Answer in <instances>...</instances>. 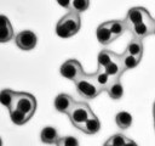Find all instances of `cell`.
I'll list each match as a JSON object with an SVG mask.
<instances>
[{"label": "cell", "instance_id": "obj_1", "mask_svg": "<svg viewBox=\"0 0 155 146\" xmlns=\"http://www.w3.org/2000/svg\"><path fill=\"white\" fill-rule=\"evenodd\" d=\"M81 27L80 13L69 11L56 24V34L61 38H70L75 35Z\"/></svg>", "mask_w": 155, "mask_h": 146}, {"label": "cell", "instance_id": "obj_2", "mask_svg": "<svg viewBox=\"0 0 155 146\" xmlns=\"http://www.w3.org/2000/svg\"><path fill=\"white\" fill-rule=\"evenodd\" d=\"M74 84H75V88H76V91L79 92V95L87 100L94 99L102 92L101 88L98 86V84L96 82L94 74L84 73L76 82H74Z\"/></svg>", "mask_w": 155, "mask_h": 146}, {"label": "cell", "instance_id": "obj_3", "mask_svg": "<svg viewBox=\"0 0 155 146\" xmlns=\"http://www.w3.org/2000/svg\"><path fill=\"white\" fill-rule=\"evenodd\" d=\"M93 114L91 107L86 103V102H75L71 107V109L69 111L68 116L69 119L71 122V124L74 127H76L78 129L81 128V125Z\"/></svg>", "mask_w": 155, "mask_h": 146}, {"label": "cell", "instance_id": "obj_4", "mask_svg": "<svg viewBox=\"0 0 155 146\" xmlns=\"http://www.w3.org/2000/svg\"><path fill=\"white\" fill-rule=\"evenodd\" d=\"M12 108L21 111L31 118L36 109V99L29 92H17Z\"/></svg>", "mask_w": 155, "mask_h": 146}, {"label": "cell", "instance_id": "obj_5", "mask_svg": "<svg viewBox=\"0 0 155 146\" xmlns=\"http://www.w3.org/2000/svg\"><path fill=\"white\" fill-rule=\"evenodd\" d=\"M59 72H61L62 77H64V78H67L71 82H76L85 73L81 63L78 60H74V58L64 61L61 66Z\"/></svg>", "mask_w": 155, "mask_h": 146}, {"label": "cell", "instance_id": "obj_6", "mask_svg": "<svg viewBox=\"0 0 155 146\" xmlns=\"http://www.w3.org/2000/svg\"><path fill=\"white\" fill-rule=\"evenodd\" d=\"M126 23H127V28L133 26V24H138V23H142V22H151L154 21L149 13V11L142 6H134V7H131L126 15V18H125Z\"/></svg>", "mask_w": 155, "mask_h": 146}, {"label": "cell", "instance_id": "obj_7", "mask_svg": "<svg viewBox=\"0 0 155 146\" xmlns=\"http://www.w3.org/2000/svg\"><path fill=\"white\" fill-rule=\"evenodd\" d=\"M15 43L21 50L28 51V50H33L36 46L38 38L35 33L31 30H22L18 34H16Z\"/></svg>", "mask_w": 155, "mask_h": 146}, {"label": "cell", "instance_id": "obj_8", "mask_svg": "<svg viewBox=\"0 0 155 146\" xmlns=\"http://www.w3.org/2000/svg\"><path fill=\"white\" fill-rule=\"evenodd\" d=\"M154 21L151 22H142V23H138V24H133L131 27H128V30L132 33L133 38H137V39H144L145 36L153 34V28H154Z\"/></svg>", "mask_w": 155, "mask_h": 146}, {"label": "cell", "instance_id": "obj_9", "mask_svg": "<svg viewBox=\"0 0 155 146\" xmlns=\"http://www.w3.org/2000/svg\"><path fill=\"white\" fill-rule=\"evenodd\" d=\"M75 103L74 99L68 95V94H64V92H61L58 94L56 97H54V108L59 112V113H69V111L71 109L73 105Z\"/></svg>", "mask_w": 155, "mask_h": 146}, {"label": "cell", "instance_id": "obj_10", "mask_svg": "<svg viewBox=\"0 0 155 146\" xmlns=\"http://www.w3.org/2000/svg\"><path fill=\"white\" fill-rule=\"evenodd\" d=\"M96 36H97V40L99 41V44H102V45H108V44H110L111 41L115 40L113 34H111V30H110L109 21L108 22H103L97 27Z\"/></svg>", "mask_w": 155, "mask_h": 146}, {"label": "cell", "instance_id": "obj_11", "mask_svg": "<svg viewBox=\"0 0 155 146\" xmlns=\"http://www.w3.org/2000/svg\"><path fill=\"white\" fill-rule=\"evenodd\" d=\"M105 73L111 78V79H115V78H120L122 75V73L125 72L124 68H122V63H121V55H115V57L113 58V61L104 68Z\"/></svg>", "mask_w": 155, "mask_h": 146}, {"label": "cell", "instance_id": "obj_12", "mask_svg": "<svg viewBox=\"0 0 155 146\" xmlns=\"http://www.w3.org/2000/svg\"><path fill=\"white\" fill-rule=\"evenodd\" d=\"M13 38V28L5 15H0V43H7Z\"/></svg>", "mask_w": 155, "mask_h": 146}, {"label": "cell", "instance_id": "obj_13", "mask_svg": "<svg viewBox=\"0 0 155 146\" xmlns=\"http://www.w3.org/2000/svg\"><path fill=\"white\" fill-rule=\"evenodd\" d=\"M40 139L44 144H50V145H56L59 140V135L56 128L53 127H45L41 133H40Z\"/></svg>", "mask_w": 155, "mask_h": 146}, {"label": "cell", "instance_id": "obj_14", "mask_svg": "<svg viewBox=\"0 0 155 146\" xmlns=\"http://www.w3.org/2000/svg\"><path fill=\"white\" fill-rule=\"evenodd\" d=\"M120 78L113 79L111 83H110V85L107 89V92H108L109 97L113 99V100H119L124 95V86H122V83L120 82Z\"/></svg>", "mask_w": 155, "mask_h": 146}, {"label": "cell", "instance_id": "obj_15", "mask_svg": "<svg viewBox=\"0 0 155 146\" xmlns=\"http://www.w3.org/2000/svg\"><path fill=\"white\" fill-rule=\"evenodd\" d=\"M99 129H101V122H99V119L96 117L94 113H93V114L81 125V128H80V130L84 131V133H86V134H96V133L99 131Z\"/></svg>", "mask_w": 155, "mask_h": 146}, {"label": "cell", "instance_id": "obj_16", "mask_svg": "<svg viewBox=\"0 0 155 146\" xmlns=\"http://www.w3.org/2000/svg\"><path fill=\"white\" fill-rule=\"evenodd\" d=\"M132 120H133V118H132L131 113L127 112V111H120V112H117L116 116H115L116 125H117L120 129H122V130L130 128L131 124H132Z\"/></svg>", "mask_w": 155, "mask_h": 146}, {"label": "cell", "instance_id": "obj_17", "mask_svg": "<svg viewBox=\"0 0 155 146\" xmlns=\"http://www.w3.org/2000/svg\"><path fill=\"white\" fill-rule=\"evenodd\" d=\"M125 52H127L132 56L142 57V55H143V43H142V40L137 39V38H132L130 40V43L127 44V47H126Z\"/></svg>", "mask_w": 155, "mask_h": 146}, {"label": "cell", "instance_id": "obj_18", "mask_svg": "<svg viewBox=\"0 0 155 146\" xmlns=\"http://www.w3.org/2000/svg\"><path fill=\"white\" fill-rule=\"evenodd\" d=\"M109 23H110V30L114 39L121 36L128 29L125 19H114V21H109Z\"/></svg>", "mask_w": 155, "mask_h": 146}, {"label": "cell", "instance_id": "obj_19", "mask_svg": "<svg viewBox=\"0 0 155 146\" xmlns=\"http://www.w3.org/2000/svg\"><path fill=\"white\" fill-rule=\"evenodd\" d=\"M93 74H94L96 82H97L98 86L101 88V90H102V91H107V89H108V86L110 85V83H111L113 79L105 73L104 69H101V68H98L97 72L93 73Z\"/></svg>", "mask_w": 155, "mask_h": 146}, {"label": "cell", "instance_id": "obj_20", "mask_svg": "<svg viewBox=\"0 0 155 146\" xmlns=\"http://www.w3.org/2000/svg\"><path fill=\"white\" fill-rule=\"evenodd\" d=\"M16 95H17V91H13V90H10V89L1 90L0 91V103L4 105L5 107H7L8 109L12 108Z\"/></svg>", "mask_w": 155, "mask_h": 146}, {"label": "cell", "instance_id": "obj_21", "mask_svg": "<svg viewBox=\"0 0 155 146\" xmlns=\"http://www.w3.org/2000/svg\"><path fill=\"white\" fill-rule=\"evenodd\" d=\"M142 57H137V56H132L127 52L124 51V54L121 55V63H122V68L124 71H127V69H132L134 67L138 66V63L140 62Z\"/></svg>", "mask_w": 155, "mask_h": 146}, {"label": "cell", "instance_id": "obj_22", "mask_svg": "<svg viewBox=\"0 0 155 146\" xmlns=\"http://www.w3.org/2000/svg\"><path fill=\"white\" fill-rule=\"evenodd\" d=\"M115 52L110 51V50H102L99 54H98V57H97V63H98V68L101 69H104L111 61L113 58L115 57Z\"/></svg>", "mask_w": 155, "mask_h": 146}, {"label": "cell", "instance_id": "obj_23", "mask_svg": "<svg viewBox=\"0 0 155 146\" xmlns=\"http://www.w3.org/2000/svg\"><path fill=\"white\" fill-rule=\"evenodd\" d=\"M8 112H10V118H11V120H12L15 124H17V125H22V124L27 123V122L30 119L25 113L18 111V109H16V108H11V109H8Z\"/></svg>", "mask_w": 155, "mask_h": 146}, {"label": "cell", "instance_id": "obj_24", "mask_svg": "<svg viewBox=\"0 0 155 146\" xmlns=\"http://www.w3.org/2000/svg\"><path fill=\"white\" fill-rule=\"evenodd\" d=\"M90 6V0H71V5H70V11L81 13L84 11H86Z\"/></svg>", "mask_w": 155, "mask_h": 146}, {"label": "cell", "instance_id": "obj_25", "mask_svg": "<svg viewBox=\"0 0 155 146\" xmlns=\"http://www.w3.org/2000/svg\"><path fill=\"white\" fill-rule=\"evenodd\" d=\"M108 140H109L114 146H125V144L127 142L128 139H127L124 134L117 133V134H114L113 136H110Z\"/></svg>", "mask_w": 155, "mask_h": 146}, {"label": "cell", "instance_id": "obj_26", "mask_svg": "<svg viewBox=\"0 0 155 146\" xmlns=\"http://www.w3.org/2000/svg\"><path fill=\"white\" fill-rule=\"evenodd\" d=\"M61 144H63L64 146H79L78 139L74 136H64V137H59L58 140Z\"/></svg>", "mask_w": 155, "mask_h": 146}, {"label": "cell", "instance_id": "obj_27", "mask_svg": "<svg viewBox=\"0 0 155 146\" xmlns=\"http://www.w3.org/2000/svg\"><path fill=\"white\" fill-rule=\"evenodd\" d=\"M58 5H61L64 9H69L70 10V5H71V0H57Z\"/></svg>", "mask_w": 155, "mask_h": 146}, {"label": "cell", "instance_id": "obj_28", "mask_svg": "<svg viewBox=\"0 0 155 146\" xmlns=\"http://www.w3.org/2000/svg\"><path fill=\"white\" fill-rule=\"evenodd\" d=\"M125 146H138V144H137L134 140H132V139H128V140H127V142L125 144Z\"/></svg>", "mask_w": 155, "mask_h": 146}, {"label": "cell", "instance_id": "obj_29", "mask_svg": "<svg viewBox=\"0 0 155 146\" xmlns=\"http://www.w3.org/2000/svg\"><path fill=\"white\" fill-rule=\"evenodd\" d=\"M103 146H114V145H113V144H111L109 140H107V141L104 142V145H103Z\"/></svg>", "mask_w": 155, "mask_h": 146}, {"label": "cell", "instance_id": "obj_30", "mask_svg": "<svg viewBox=\"0 0 155 146\" xmlns=\"http://www.w3.org/2000/svg\"><path fill=\"white\" fill-rule=\"evenodd\" d=\"M153 114H154V125H155V108H153Z\"/></svg>", "mask_w": 155, "mask_h": 146}, {"label": "cell", "instance_id": "obj_31", "mask_svg": "<svg viewBox=\"0 0 155 146\" xmlns=\"http://www.w3.org/2000/svg\"><path fill=\"white\" fill-rule=\"evenodd\" d=\"M56 146H64V145H63V144H61V142H59V141H58V142H57V144H56Z\"/></svg>", "mask_w": 155, "mask_h": 146}, {"label": "cell", "instance_id": "obj_32", "mask_svg": "<svg viewBox=\"0 0 155 146\" xmlns=\"http://www.w3.org/2000/svg\"><path fill=\"white\" fill-rule=\"evenodd\" d=\"M153 34L155 35V22H154V28H153Z\"/></svg>", "mask_w": 155, "mask_h": 146}, {"label": "cell", "instance_id": "obj_33", "mask_svg": "<svg viewBox=\"0 0 155 146\" xmlns=\"http://www.w3.org/2000/svg\"><path fill=\"white\" fill-rule=\"evenodd\" d=\"M0 146H2V140H1V137H0Z\"/></svg>", "mask_w": 155, "mask_h": 146}, {"label": "cell", "instance_id": "obj_34", "mask_svg": "<svg viewBox=\"0 0 155 146\" xmlns=\"http://www.w3.org/2000/svg\"><path fill=\"white\" fill-rule=\"evenodd\" d=\"M154 108H155V102H154Z\"/></svg>", "mask_w": 155, "mask_h": 146}]
</instances>
